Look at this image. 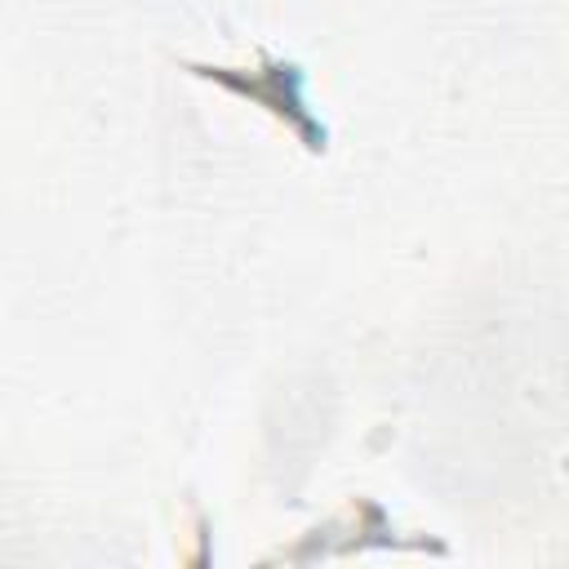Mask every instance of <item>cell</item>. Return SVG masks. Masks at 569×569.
Wrapping results in <instances>:
<instances>
[{"mask_svg": "<svg viewBox=\"0 0 569 569\" xmlns=\"http://www.w3.org/2000/svg\"><path fill=\"white\" fill-rule=\"evenodd\" d=\"M196 71H204L209 80H218V84H227V89H236V93H244V98L271 107L280 120H289V124L307 138V147H320V142H325V129L311 124V116H307V107H302V93H298L302 76H298L289 62L262 58V71H249V76H240V71H231V67H196Z\"/></svg>", "mask_w": 569, "mask_h": 569, "instance_id": "6da1fadb", "label": "cell"}]
</instances>
